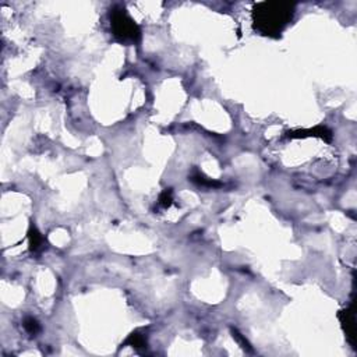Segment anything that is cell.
<instances>
[{
    "mask_svg": "<svg viewBox=\"0 0 357 357\" xmlns=\"http://www.w3.org/2000/svg\"><path fill=\"white\" fill-rule=\"evenodd\" d=\"M294 14V4L286 1H261L253 8V21L258 32L279 36Z\"/></svg>",
    "mask_w": 357,
    "mask_h": 357,
    "instance_id": "cell-1",
    "label": "cell"
},
{
    "mask_svg": "<svg viewBox=\"0 0 357 357\" xmlns=\"http://www.w3.org/2000/svg\"><path fill=\"white\" fill-rule=\"evenodd\" d=\"M110 30L113 36L120 42H138L141 30L123 7H113L110 11Z\"/></svg>",
    "mask_w": 357,
    "mask_h": 357,
    "instance_id": "cell-2",
    "label": "cell"
},
{
    "mask_svg": "<svg viewBox=\"0 0 357 357\" xmlns=\"http://www.w3.org/2000/svg\"><path fill=\"white\" fill-rule=\"evenodd\" d=\"M286 137L289 138H304V137H320L325 141H331L332 140V131L329 129H326L324 126H317L314 129H308V130H294V131H288Z\"/></svg>",
    "mask_w": 357,
    "mask_h": 357,
    "instance_id": "cell-3",
    "label": "cell"
},
{
    "mask_svg": "<svg viewBox=\"0 0 357 357\" xmlns=\"http://www.w3.org/2000/svg\"><path fill=\"white\" fill-rule=\"evenodd\" d=\"M28 240H30V250L32 253H38L43 249V244H45V239L42 236L39 230L36 229V226L31 224L30 226V230H28Z\"/></svg>",
    "mask_w": 357,
    "mask_h": 357,
    "instance_id": "cell-4",
    "label": "cell"
},
{
    "mask_svg": "<svg viewBox=\"0 0 357 357\" xmlns=\"http://www.w3.org/2000/svg\"><path fill=\"white\" fill-rule=\"evenodd\" d=\"M191 182L198 184V186H202V187H221L222 186L219 182L212 180V179H208V177H205V176L202 175V173H199V172H195V173L191 175Z\"/></svg>",
    "mask_w": 357,
    "mask_h": 357,
    "instance_id": "cell-5",
    "label": "cell"
},
{
    "mask_svg": "<svg viewBox=\"0 0 357 357\" xmlns=\"http://www.w3.org/2000/svg\"><path fill=\"white\" fill-rule=\"evenodd\" d=\"M24 329L30 335H36L41 331V326L38 324V321L32 318V317H27L24 320Z\"/></svg>",
    "mask_w": 357,
    "mask_h": 357,
    "instance_id": "cell-6",
    "label": "cell"
},
{
    "mask_svg": "<svg viewBox=\"0 0 357 357\" xmlns=\"http://www.w3.org/2000/svg\"><path fill=\"white\" fill-rule=\"evenodd\" d=\"M159 205L163 208H169L172 205V201H173V193L170 189H166L161 195H159Z\"/></svg>",
    "mask_w": 357,
    "mask_h": 357,
    "instance_id": "cell-7",
    "label": "cell"
},
{
    "mask_svg": "<svg viewBox=\"0 0 357 357\" xmlns=\"http://www.w3.org/2000/svg\"><path fill=\"white\" fill-rule=\"evenodd\" d=\"M126 343L131 345L133 348H141V346H145V345H147L145 338H144L142 335H138V333H133V335H130V338L127 339Z\"/></svg>",
    "mask_w": 357,
    "mask_h": 357,
    "instance_id": "cell-8",
    "label": "cell"
}]
</instances>
